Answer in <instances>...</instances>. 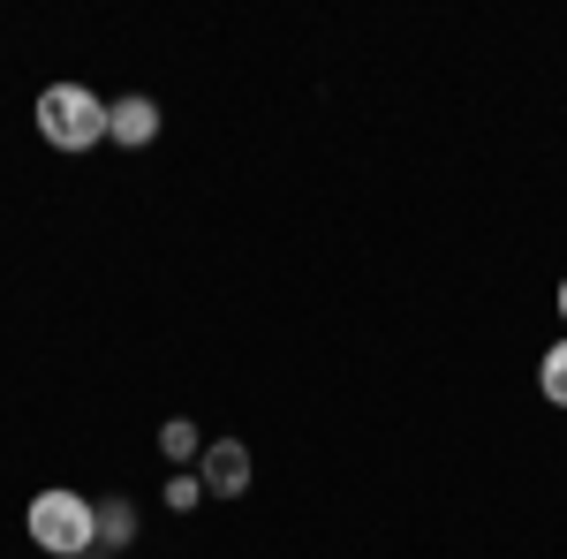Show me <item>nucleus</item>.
I'll list each match as a JSON object with an SVG mask.
<instances>
[{
  "mask_svg": "<svg viewBox=\"0 0 567 559\" xmlns=\"http://www.w3.org/2000/svg\"><path fill=\"white\" fill-rule=\"evenodd\" d=\"M31 545L39 552H53V559H84V552H99V507H91L84 491H39L31 499Z\"/></svg>",
  "mask_w": 567,
  "mask_h": 559,
  "instance_id": "f257e3e1",
  "label": "nucleus"
},
{
  "mask_svg": "<svg viewBox=\"0 0 567 559\" xmlns=\"http://www.w3.org/2000/svg\"><path fill=\"white\" fill-rule=\"evenodd\" d=\"M106 99H91L84 84H45L39 91V136L53 152H91V144H106Z\"/></svg>",
  "mask_w": 567,
  "mask_h": 559,
  "instance_id": "f03ea898",
  "label": "nucleus"
},
{
  "mask_svg": "<svg viewBox=\"0 0 567 559\" xmlns=\"http://www.w3.org/2000/svg\"><path fill=\"white\" fill-rule=\"evenodd\" d=\"M197 484H205L213 499H243V491H250V446H243V438H213Z\"/></svg>",
  "mask_w": 567,
  "mask_h": 559,
  "instance_id": "7ed1b4c3",
  "label": "nucleus"
},
{
  "mask_svg": "<svg viewBox=\"0 0 567 559\" xmlns=\"http://www.w3.org/2000/svg\"><path fill=\"white\" fill-rule=\"evenodd\" d=\"M106 136H114V144H152V136H159V106H152V99H114Z\"/></svg>",
  "mask_w": 567,
  "mask_h": 559,
  "instance_id": "20e7f679",
  "label": "nucleus"
},
{
  "mask_svg": "<svg viewBox=\"0 0 567 559\" xmlns=\"http://www.w3.org/2000/svg\"><path fill=\"white\" fill-rule=\"evenodd\" d=\"M130 537H136L130 499H106V507H99V552H114V545H130Z\"/></svg>",
  "mask_w": 567,
  "mask_h": 559,
  "instance_id": "39448f33",
  "label": "nucleus"
},
{
  "mask_svg": "<svg viewBox=\"0 0 567 559\" xmlns=\"http://www.w3.org/2000/svg\"><path fill=\"white\" fill-rule=\"evenodd\" d=\"M537 386H545V401H553V408H567V341L545 348V363H537Z\"/></svg>",
  "mask_w": 567,
  "mask_h": 559,
  "instance_id": "423d86ee",
  "label": "nucleus"
},
{
  "mask_svg": "<svg viewBox=\"0 0 567 559\" xmlns=\"http://www.w3.org/2000/svg\"><path fill=\"white\" fill-rule=\"evenodd\" d=\"M159 446H167L175 462H189V454H197V424H189V416H175V424L159 431Z\"/></svg>",
  "mask_w": 567,
  "mask_h": 559,
  "instance_id": "0eeeda50",
  "label": "nucleus"
},
{
  "mask_svg": "<svg viewBox=\"0 0 567 559\" xmlns=\"http://www.w3.org/2000/svg\"><path fill=\"white\" fill-rule=\"evenodd\" d=\"M197 491H205L197 476H175V484H167V507H197Z\"/></svg>",
  "mask_w": 567,
  "mask_h": 559,
  "instance_id": "6e6552de",
  "label": "nucleus"
},
{
  "mask_svg": "<svg viewBox=\"0 0 567 559\" xmlns=\"http://www.w3.org/2000/svg\"><path fill=\"white\" fill-rule=\"evenodd\" d=\"M560 318H567V280H560Z\"/></svg>",
  "mask_w": 567,
  "mask_h": 559,
  "instance_id": "1a4fd4ad",
  "label": "nucleus"
},
{
  "mask_svg": "<svg viewBox=\"0 0 567 559\" xmlns=\"http://www.w3.org/2000/svg\"><path fill=\"white\" fill-rule=\"evenodd\" d=\"M84 559H106V552H84Z\"/></svg>",
  "mask_w": 567,
  "mask_h": 559,
  "instance_id": "9d476101",
  "label": "nucleus"
}]
</instances>
